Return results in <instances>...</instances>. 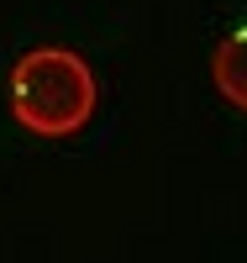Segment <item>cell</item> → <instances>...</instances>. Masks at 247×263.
I'll list each match as a JSON object with an SVG mask.
<instances>
[{"instance_id":"1","label":"cell","mask_w":247,"mask_h":263,"mask_svg":"<svg viewBox=\"0 0 247 263\" xmlns=\"http://www.w3.org/2000/svg\"><path fill=\"white\" fill-rule=\"evenodd\" d=\"M95 100H100V84L95 69L74 53V48H32L16 58L11 69V116L32 132V137H74L84 132V121L95 116Z\"/></svg>"},{"instance_id":"2","label":"cell","mask_w":247,"mask_h":263,"mask_svg":"<svg viewBox=\"0 0 247 263\" xmlns=\"http://www.w3.org/2000/svg\"><path fill=\"white\" fill-rule=\"evenodd\" d=\"M211 84L221 100H232L237 111H247V21H237V27L216 42L211 53Z\"/></svg>"}]
</instances>
